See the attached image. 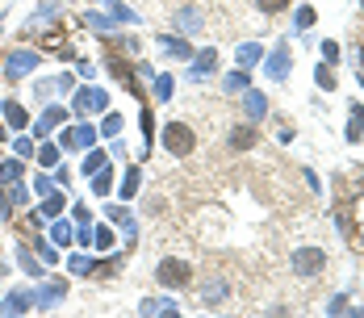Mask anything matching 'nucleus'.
I'll list each match as a JSON object with an SVG mask.
<instances>
[{"instance_id":"2f4dec72","label":"nucleus","mask_w":364,"mask_h":318,"mask_svg":"<svg viewBox=\"0 0 364 318\" xmlns=\"http://www.w3.org/2000/svg\"><path fill=\"white\" fill-rule=\"evenodd\" d=\"M109 164V155L105 151H97V147H88V155H84V176H92V172H101Z\"/></svg>"},{"instance_id":"37998d69","label":"nucleus","mask_w":364,"mask_h":318,"mask_svg":"<svg viewBox=\"0 0 364 318\" xmlns=\"http://www.w3.org/2000/svg\"><path fill=\"white\" fill-rule=\"evenodd\" d=\"M318 46H323V63H339V42H335V38L318 42Z\"/></svg>"},{"instance_id":"bb28decb","label":"nucleus","mask_w":364,"mask_h":318,"mask_svg":"<svg viewBox=\"0 0 364 318\" xmlns=\"http://www.w3.org/2000/svg\"><path fill=\"white\" fill-rule=\"evenodd\" d=\"M226 92H247L252 88V75H247V68H235V71H226Z\"/></svg>"},{"instance_id":"412c9836","label":"nucleus","mask_w":364,"mask_h":318,"mask_svg":"<svg viewBox=\"0 0 364 318\" xmlns=\"http://www.w3.org/2000/svg\"><path fill=\"white\" fill-rule=\"evenodd\" d=\"M139 314H176V297H143L139 302Z\"/></svg>"},{"instance_id":"b1692460","label":"nucleus","mask_w":364,"mask_h":318,"mask_svg":"<svg viewBox=\"0 0 364 318\" xmlns=\"http://www.w3.org/2000/svg\"><path fill=\"white\" fill-rule=\"evenodd\" d=\"M50 243H55V248H72L75 243V226L72 222H63V218H55V222H50Z\"/></svg>"},{"instance_id":"f704fd0d","label":"nucleus","mask_w":364,"mask_h":318,"mask_svg":"<svg viewBox=\"0 0 364 318\" xmlns=\"http://www.w3.org/2000/svg\"><path fill=\"white\" fill-rule=\"evenodd\" d=\"M259 59H264L259 42H243V46H239V68H252V63H259Z\"/></svg>"},{"instance_id":"0eeeda50","label":"nucleus","mask_w":364,"mask_h":318,"mask_svg":"<svg viewBox=\"0 0 364 318\" xmlns=\"http://www.w3.org/2000/svg\"><path fill=\"white\" fill-rule=\"evenodd\" d=\"M101 109H109V92L105 88H80L72 97V113H101Z\"/></svg>"},{"instance_id":"79ce46f5","label":"nucleus","mask_w":364,"mask_h":318,"mask_svg":"<svg viewBox=\"0 0 364 318\" xmlns=\"http://www.w3.org/2000/svg\"><path fill=\"white\" fill-rule=\"evenodd\" d=\"M34 193H38V197H50V193H55V176L38 172V176H34Z\"/></svg>"},{"instance_id":"a211bd4d","label":"nucleus","mask_w":364,"mask_h":318,"mask_svg":"<svg viewBox=\"0 0 364 318\" xmlns=\"http://www.w3.org/2000/svg\"><path fill=\"white\" fill-rule=\"evenodd\" d=\"M17 264H21V272H26V277H34V281L46 277V264H42L30 248H21V243H17Z\"/></svg>"},{"instance_id":"3c124183","label":"nucleus","mask_w":364,"mask_h":318,"mask_svg":"<svg viewBox=\"0 0 364 318\" xmlns=\"http://www.w3.org/2000/svg\"><path fill=\"white\" fill-rule=\"evenodd\" d=\"M75 222H92V213H88V206H75Z\"/></svg>"},{"instance_id":"bf43d9fd","label":"nucleus","mask_w":364,"mask_h":318,"mask_svg":"<svg viewBox=\"0 0 364 318\" xmlns=\"http://www.w3.org/2000/svg\"><path fill=\"white\" fill-rule=\"evenodd\" d=\"M360 13H364V0H360Z\"/></svg>"},{"instance_id":"6e6d98bb","label":"nucleus","mask_w":364,"mask_h":318,"mask_svg":"<svg viewBox=\"0 0 364 318\" xmlns=\"http://www.w3.org/2000/svg\"><path fill=\"white\" fill-rule=\"evenodd\" d=\"M360 75H364V42H360Z\"/></svg>"},{"instance_id":"9d476101","label":"nucleus","mask_w":364,"mask_h":318,"mask_svg":"<svg viewBox=\"0 0 364 318\" xmlns=\"http://www.w3.org/2000/svg\"><path fill=\"white\" fill-rule=\"evenodd\" d=\"M226 297H230V281H226V277H214V281H205L197 289V302H201V306H218Z\"/></svg>"},{"instance_id":"4468645a","label":"nucleus","mask_w":364,"mask_h":318,"mask_svg":"<svg viewBox=\"0 0 364 318\" xmlns=\"http://www.w3.org/2000/svg\"><path fill=\"white\" fill-rule=\"evenodd\" d=\"M243 113H247V122H264V117H268V97H264V92H259V88H247V92H243Z\"/></svg>"},{"instance_id":"a19ab883","label":"nucleus","mask_w":364,"mask_h":318,"mask_svg":"<svg viewBox=\"0 0 364 318\" xmlns=\"http://www.w3.org/2000/svg\"><path fill=\"white\" fill-rule=\"evenodd\" d=\"M289 4H293V0H255V9H259V13H268V17H272V13H285Z\"/></svg>"},{"instance_id":"c03bdc74","label":"nucleus","mask_w":364,"mask_h":318,"mask_svg":"<svg viewBox=\"0 0 364 318\" xmlns=\"http://www.w3.org/2000/svg\"><path fill=\"white\" fill-rule=\"evenodd\" d=\"M9 189H13V193H9V201H13V206H26V201H30V193H26V184H21V180H17V184H9Z\"/></svg>"},{"instance_id":"393cba45","label":"nucleus","mask_w":364,"mask_h":318,"mask_svg":"<svg viewBox=\"0 0 364 318\" xmlns=\"http://www.w3.org/2000/svg\"><path fill=\"white\" fill-rule=\"evenodd\" d=\"M139 189H143V168H139V164H130V168H126V176H122V189H117V193H122V201H130Z\"/></svg>"},{"instance_id":"49530a36","label":"nucleus","mask_w":364,"mask_h":318,"mask_svg":"<svg viewBox=\"0 0 364 318\" xmlns=\"http://www.w3.org/2000/svg\"><path fill=\"white\" fill-rule=\"evenodd\" d=\"M331 314H343V310H348V297H343V293H335V297H331V306H327Z\"/></svg>"},{"instance_id":"2eb2a0df","label":"nucleus","mask_w":364,"mask_h":318,"mask_svg":"<svg viewBox=\"0 0 364 318\" xmlns=\"http://www.w3.org/2000/svg\"><path fill=\"white\" fill-rule=\"evenodd\" d=\"M34 306V297H30V289H13V293H4V302H0V314H26Z\"/></svg>"},{"instance_id":"4be33fe9","label":"nucleus","mask_w":364,"mask_h":318,"mask_svg":"<svg viewBox=\"0 0 364 318\" xmlns=\"http://www.w3.org/2000/svg\"><path fill=\"white\" fill-rule=\"evenodd\" d=\"M151 92H155V101H172V92H176V75H172V71L151 75Z\"/></svg>"},{"instance_id":"423d86ee","label":"nucleus","mask_w":364,"mask_h":318,"mask_svg":"<svg viewBox=\"0 0 364 318\" xmlns=\"http://www.w3.org/2000/svg\"><path fill=\"white\" fill-rule=\"evenodd\" d=\"M38 63H42V55H38V51H13V55L4 59V80H9V84H17L26 71H38Z\"/></svg>"},{"instance_id":"473e14b6","label":"nucleus","mask_w":364,"mask_h":318,"mask_svg":"<svg viewBox=\"0 0 364 318\" xmlns=\"http://www.w3.org/2000/svg\"><path fill=\"white\" fill-rule=\"evenodd\" d=\"M92 248L101 251H113V226H92Z\"/></svg>"},{"instance_id":"9b49d317","label":"nucleus","mask_w":364,"mask_h":318,"mask_svg":"<svg viewBox=\"0 0 364 318\" xmlns=\"http://www.w3.org/2000/svg\"><path fill=\"white\" fill-rule=\"evenodd\" d=\"M63 122H68V109H63V105H50V109H42V117L34 122V139L42 142L46 134H50V130H55V126H63Z\"/></svg>"},{"instance_id":"4c0bfd02","label":"nucleus","mask_w":364,"mask_h":318,"mask_svg":"<svg viewBox=\"0 0 364 318\" xmlns=\"http://www.w3.org/2000/svg\"><path fill=\"white\" fill-rule=\"evenodd\" d=\"M13 155H17V159H34V155H38V139L21 134V139L13 142Z\"/></svg>"},{"instance_id":"09e8293b","label":"nucleus","mask_w":364,"mask_h":318,"mask_svg":"<svg viewBox=\"0 0 364 318\" xmlns=\"http://www.w3.org/2000/svg\"><path fill=\"white\" fill-rule=\"evenodd\" d=\"M55 184H63V189L72 184V172H68V164H59V168H55Z\"/></svg>"},{"instance_id":"6e6552de","label":"nucleus","mask_w":364,"mask_h":318,"mask_svg":"<svg viewBox=\"0 0 364 318\" xmlns=\"http://www.w3.org/2000/svg\"><path fill=\"white\" fill-rule=\"evenodd\" d=\"M59 147H68V151H88V147H97V130L88 126V122H80L72 130H59Z\"/></svg>"},{"instance_id":"ea45409f","label":"nucleus","mask_w":364,"mask_h":318,"mask_svg":"<svg viewBox=\"0 0 364 318\" xmlns=\"http://www.w3.org/2000/svg\"><path fill=\"white\" fill-rule=\"evenodd\" d=\"M101 134H105V139H117V134H122V113H109V117L101 122Z\"/></svg>"},{"instance_id":"603ef678","label":"nucleus","mask_w":364,"mask_h":318,"mask_svg":"<svg viewBox=\"0 0 364 318\" xmlns=\"http://www.w3.org/2000/svg\"><path fill=\"white\" fill-rule=\"evenodd\" d=\"M9 213H13V201H9V197L0 193V218H9Z\"/></svg>"},{"instance_id":"de8ad7c7","label":"nucleus","mask_w":364,"mask_h":318,"mask_svg":"<svg viewBox=\"0 0 364 318\" xmlns=\"http://www.w3.org/2000/svg\"><path fill=\"white\" fill-rule=\"evenodd\" d=\"M55 84H59V92H72V88H75V75H72V71H63Z\"/></svg>"},{"instance_id":"4d7b16f0","label":"nucleus","mask_w":364,"mask_h":318,"mask_svg":"<svg viewBox=\"0 0 364 318\" xmlns=\"http://www.w3.org/2000/svg\"><path fill=\"white\" fill-rule=\"evenodd\" d=\"M360 248H364V230H360Z\"/></svg>"},{"instance_id":"c9c22d12","label":"nucleus","mask_w":364,"mask_h":318,"mask_svg":"<svg viewBox=\"0 0 364 318\" xmlns=\"http://www.w3.org/2000/svg\"><path fill=\"white\" fill-rule=\"evenodd\" d=\"M68 272L72 277H88V272H97V264L88 255H68Z\"/></svg>"},{"instance_id":"cd10ccee","label":"nucleus","mask_w":364,"mask_h":318,"mask_svg":"<svg viewBox=\"0 0 364 318\" xmlns=\"http://www.w3.org/2000/svg\"><path fill=\"white\" fill-rule=\"evenodd\" d=\"M348 113H352V122H348V142H364V105L356 101Z\"/></svg>"},{"instance_id":"8fccbe9b","label":"nucleus","mask_w":364,"mask_h":318,"mask_svg":"<svg viewBox=\"0 0 364 318\" xmlns=\"http://www.w3.org/2000/svg\"><path fill=\"white\" fill-rule=\"evenodd\" d=\"M75 243H88V248H92V230H88V222H80V230H75Z\"/></svg>"},{"instance_id":"f257e3e1","label":"nucleus","mask_w":364,"mask_h":318,"mask_svg":"<svg viewBox=\"0 0 364 318\" xmlns=\"http://www.w3.org/2000/svg\"><path fill=\"white\" fill-rule=\"evenodd\" d=\"M159 142L168 147V155L184 159V155H193V147H197V130H193L188 122H168V126L159 130Z\"/></svg>"},{"instance_id":"aec40b11","label":"nucleus","mask_w":364,"mask_h":318,"mask_svg":"<svg viewBox=\"0 0 364 318\" xmlns=\"http://www.w3.org/2000/svg\"><path fill=\"white\" fill-rule=\"evenodd\" d=\"M63 206H68V197H63V193H50V197L34 210V218H38V222H55V218L63 213Z\"/></svg>"},{"instance_id":"58836bf2","label":"nucleus","mask_w":364,"mask_h":318,"mask_svg":"<svg viewBox=\"0 0 364 318\" xmlns=\"http://www.w3.org/2000/svg\"><path fill=\"white\" fill-rule=\"evenodd\" d=\"M314 80H318L323 92H331V88H335V71H331V63H318V68H314Z\"/></svg>"},{"instance_id":"72a5a7b5","label":"nucleus","mask_w":364,"mask_h":318,"mask_svg":"<svg viewBox=\"0 0 364 318\" xmlns=\"http://www.w3.org/2000/svg\"><path fill=\"white\" fill-rule=\"evenodd\" d=\"M34 255L42 260V264H46V268H50V264L59 260V248H55L50 239H34Z\"/></svg>"},{"instance_id":"dca6fc26","label":"nucleus","mask_w":364,"mask_h":318,"mask_svg":"<svg viewBox=\"0 0 364 318\" xmlns=\"http://www.w3.org/2000/svg\"><path fill=\"white\" fill-rule=\"evenodd\" d=\"M55 21H59V0H42V4H38V13L30 17V26H26V30L34 34V30H46V26H55Z\"/></svg>"},{"instance_id":"e433bc0d","label":"nucleus","mask_w":364,"mask_h":318,"mask_svg":"<svg viewBox=\"0 0 364 318\" xmlns=\"http://www.w3.org/2000/svg\"><path fill=\"white\" fill-rule=\"evenodd\" d=\"M21 172H26V168H21V159H0V180H4V184H17Z\"/></svg>"},{"instance_id":"864d4df0","label":"nucleus","mask_w":364,"mask_h":318,"mask_svg":"<svg viewBox=\"0 0 364 318\" xmlns=\"http://www.w3.org/2000/svg\"><path fill=\"white\" fill-rule=\"evenodd\" d=\"M4 277H9V264H4V260H0V281H4Z\"/></svg>"},{"instance_id":"5701e85b","label":"nucleus","mask_w":364,"mask_h":318,"mask_svg":"<svg viewBox=\"0 0 364 318\" xmlns=\"http://www.w3.org/2000/svg\"><path fill=\"white\" fill-rule=\"evenodd\" d=\"M38 164H42V168H59V164H63V147H59V142H38V155H34Z\"/></svg>"},{"instance_id":"f3484780","label":"nucleus","mask_w":364,"mask_h":318,"mask_svg":"<svg viewBox=\"0 0 364 318\" xmlns=\"http://www.w3.org/2000/svg\"><path fill=\"white\" fill-rule=\"evenodd\" d=\"M226 147H230V151H252V147H255V126H252V122H243V126H230Z\"/></svg>"},{"instance_id":"13d9d810","label":"nucleus","mask_w":364,"mask_h":318,"mask_svg":"<svg viewBox=\"0 0 364 318\" xmlns=\"http://www.w3.org/2000/svg\"><path fill=\"white\" fill-rule=\"evenodd\" d=\"M0 30H4V17H0Z\"/></svg>"},{"instance_id":"f03ea898","label":"nucleus","mask_w":364,"mask_h":318,"mask_svg":"<svg viewBox=\"0 0 364 318\" xmlns=\"http://www.w3.org/2000/svg\"><path fill=\"white\" fill-rule=\"evenodd\" d=\"M155 281L164 285V289H188V285H193V264H188V260H176V255H168V260H159Z\"/></svg>"},{"instance_id":"6ab92c4d","label":"nucleus","mask_w":364,"mask_h":318,"mask_svg":"<svg viewBox=\"0 0 364 318\" xmlns=\"http://www.w3.org/2000/svg\"><path fill=\"white\" fill-rule=\"evenodd\" d=\"M159 51L172 55V59H193V46H188L181 34H159Z\"/></svg>"},{"instance_id":"ddd939ff","label":"nucleus","mask_w":364,"mask_h":318,"mask_svg":"<svg viewBox=\"0 0 364 318\" xmlns=\"http://www.w3.org/2000/svg\"><path fill=\"white\" fill-rule=\"evenodd\" d=\"M0 117H4V126H9V130H26V126H30L26 105H21V101H13V97H9V101H0Z\"/></svg>"},{"instance_id":"c756f323","label":"nucleus","mask_w":364,"mask_h":318,"mask_svg":"<svg viewBox=\"0 0 364 318\" xmlns=\"http://www.w3.org/2000/svg\"><path fill=\"white\" fill-rule=\"evenodd\" d=\"M92 193H97V197H109L113 193V168L109 164H105L101 172H92Z\"/></svg>"},{"instance_id":"1a4fd4ad","label":"nucleus","mask_w":364,"mask_h":318,"mask_svg":"<svg viewBox=\"0 0 364 318\" xmlns=\"http://www.w3.org/2000/svg\"><path fill=\"white\" fill-rule=\"evenodd\" d=\"M214 68H218V51H214V46H205L201 55H193V59H188V80H193V84H201Z\"/></svg>"},{"instance_id":"a18cd8bd","label":"nucleus","mask_w":364,"mask_h":318,"mask_svg":"<svg viewBox=\"0 0 364 318\" xmlns=\"http://www.w3.org/2000/svg\"><path fill=\"white\" fill-rule=\"evenodd\" d=\"M88 26H92V30H101V34H109V30H113V21H109V17H101V13H88Z\"/></svg>"},{"instance_id":"5fc2aeb1","label":"nucleus","mask_w":364,"mask_h":318,"mask_svg":"<svg viewBox=\"0 0 364 318\" xmlns=\"http://www.w3.org/2000/svg\"><path fill=\"white\" fill-rule=\"evenodd\" d=\"M0 147H4V117H0Z\"/></svg>"},{"instance_id":"20e7f679","label":"nucleus","mask_w":364,"mask_h":318,"mask_svg":"<svg viewBox=\"0 0 364 318\" xmlns=\"http://www.w3.org/2000/svg\"><path fill=\"white\" fill-rule=\"evenodd\" d=\"M289 71H293V51L285 42H277V46L268 51V59H264V75H268V80H289Z\"/></svg>"},{"instance_id":"c85d7f7f","label":"nucleus","mask_w":364,"mask_h":318,"mask_svg":"<svg viewBox=\"0 0 364 318\" xmlns=\"http://www.w3.org/2000/svg\"><path fill=\"white\" fill-rule=\"evenodd\" d=\"M105 68H109L113 75H117V80L126 84V88H134V68H130V63H122L117 55H109V59H105Z\"/></svg>"},{"instance_id":"7ed1b4c3","label":"nucleus","mask_w":364,"mask_h":318,"mask_svg":"<svg viewBox=\"0 0 364 318\" xmlns=\"http://www.w3.org/2000/svg\"><path fill=\"white\" fill-rule=\"evenodd\" d=\"M327 268V251L323 248H297L293 251V272L306 281V277H318Z\"/></svg>"},{"instance_id":"39448f33","label":"nucleus","mask_w":364,"mask_h":318,"mask_svg":"<svg viewBox=\"0 0 364 318\" xmlns=\"http://www.w3.org/2000/svg\"><path fill=\"white\" fill-rule=\"evenodd\" d=\"M30 297H34V310H50V306H59L68 297V281H46L42 277V285L30 289Z\"/></svg>"},{"instance_id":"a878e982","label":"nucleus","mask_w":364,"mask_h":318,"mask_svg":"<svg viewBox=\"0 0 364 318\" xmlns=\"http://www.w3.org/2000/svg\"><path fill=\"white\" fill-rule=\"evenodd\" d=\"M176 30L181 34H201V13L197 9H181L176 13Z\"/></svg>"},{"instance_id":"f8f14e48","label":"nucleus","mask_w":364,"mask_h":318,"mask_svg":"<svg viewBox=\"0 0 364 318\" xmlns=\"http://www.w3.org/2000/svg\"><path fill=\"white\" fill-rule=\"evenodd\" d=\"M109 222L113 226H122V230H126V248H134V243H139V226H134V213L126 210V206H109Z\"/></svg>"},{"instance_id":"7c9ffc66","label":"nucleus","mask_w":364,"mask_h":318,"mask_svg":"<svg viewBox=\"0 0 364 318\" xmlns=\"http://www.w3.org/2000/svg\"><path fill=\"white\" fill-rule=\"evenodd\" d=\"M314 21H318V13H314V4H301V9L293 13V30H297V34H306V30H310Z\"/></svg>"}]
</instances>
